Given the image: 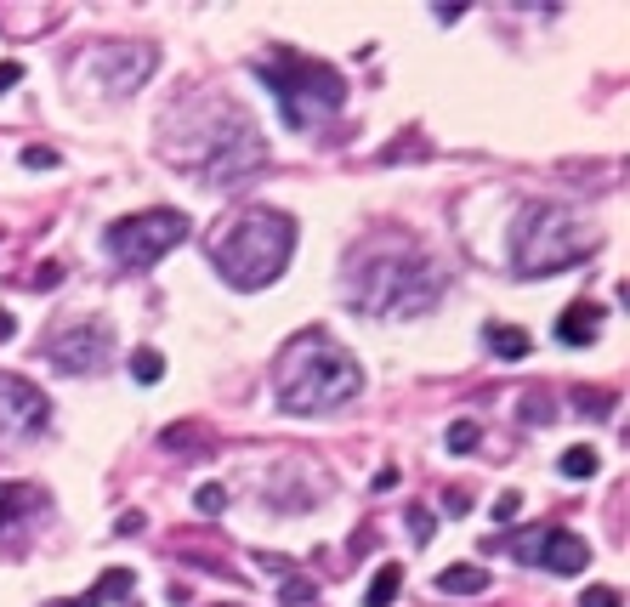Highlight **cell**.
Here are the masks:
<instances>
[{
	"label": "cell",
	"mask_w": 630,
	"mask_h": 607,
	"mask_svg": "<svg viewBox=\"0 0 630 607\" xmlns=\"http://www.w3.org/2000/svg\"><path fill=\"white\" fill-rule=\"evenodd\" d=\"M273 386H279L284 415H330V409H341V403H352L364 392V369H358V358H352L335 335L301 330L296 341L279 352Z\"/></svg>",
	"instance_id": "6da1fadb"
},
{
	"label": "cell",
	"mask_w": 630,
	"mask_h": 607,
	"mask_svg": "<svg viewBox=\"0 0 630 607\" xmlns=\"http://www.w3.org/2000/svg\"><path fill=\"white\" fill-rule=\"evenodd\" d=\"M290 256H296V222L284 210H267V205L239 210L210 239V267L233 290H267V284H279Z\"/></svg>",
	"instance_id": "7a4b0ae2"
},
{
	"label": "cell",
	"mask_w": 630,
	"mask_h": 607,
	"mask_svg": "<svg viewBox=\"0 0 630 607\" xmlns=\"http://www.w3.org/2000/svg\"><path fill=\"white\" fill-rule=\"evenodd\" d=\"M438 295H443L438 267L415 250H398V256L381 250V256L358 261L347 278V301L364 318H415L426 307H438Z\"/></svg>",
	"instance_id": "3957f363"
},
{
	"label": "cell",
	"mask_w": 630,
	"mask_h": 607,
	"mask_svg": "<svg viewBox=\"0 0 630 607\" xmlns=\"http://www.w3.org/2000/svg\"><path fill=\"white\" fill-rule=\"evenodd\" d=\"M591 250H596V233L562 205H523V216L511 227V267L523 278L579 267Z\"/></svg>",
	"instance_id": "277c9868"
},
{
	"label": "cell",
	"mask_w": 630,
	"mask_h": 607,
	"mask_svg": "<svg viewBox=\"0 0 630 607\" xmlns=\"http://www.w3.org/2000/svg\"><path fill=\"white\" fill-rule=\"evenodd\" d=\"M262 74V86L279 97V114L290 131H307V125L330 120L341 114L347 103V80L330 69V63H318V57H301V52H273L267 63H256Z\"/></svg>",
	"instance_id": "5b68a950"
},
{
	"label": "cell",
	"mask_w": 630,
	"mask_h": 607,
	"mask_svg": "<svg viewBox=\"0 0 630 607\" xmlns=\"http://www.w3.org/2000/svg\"><path fill=\"white\" fill-rule=\"evenodd\" d=\"M210 120L216 125H205L199 148L182 154V165L193 171V182H205V188H228V182H239L245 171L262 165V137H256L250 114H239V108H228V103L210 108Z\"/></svg>",
	"instance_id": "8992f818"
},
{
	"label": "cell",
	"mask_w": 630,
	"mask_h": 607,
	"mask_svg": "<svg viewBox=\"0 0 630 607\" xmlns=\"http://www.w3.org/2000/svg\"><path fill=\"white\" fill-rule=\"evenodd\" d=\"M182 239H188V216L182 210H171V205L142 210V216H125V222L108 227V256L120 261V267H131V273H142V267L171 256Z\"/></svg>",
	"instance_id": "52a82bcc"
},
{
	"label": "cell",
	"mask_w": 630,
	"mask_h": 607,
	"mask_svg": "<svg viewBox=\"0 0 630 607\" xmlns=\"http://www.w3.org/2000/svg\"><path fill=\"white\" fill-rule=\"evenodd\" d=\"M46 420H52L46 392H40L35 381H23V375H6V369H0V443H18V437L46 432Z\"/></svg>",
	"instance_id": "ba28073f"
},
{
	"label": "cell",
	"mask_w": 630,
	"mask_h": 607,
	"mask_svg": "<svg viewBox=\"0 0 630 607\" xmlns=\"http://www.w3.org/2000/svg\"><path fill=\"white\" fill-rule=\"evenodd\" d=\"M108 352H114V324H103V318H86V324L52 335V369H63V375H97Z\"/></svg>",
	"instance_id": "9c48e42d"
},
{
	"label": "cell",
	"mask_w": 630,
	"mask_h": 607,
	"mask_svg": "<svg viewBox=\"0 0 630 607\" xmlns=\"http://www.w3.org/2000/svg\"><path fill=\"white\" fill-rule=\"evenodd\" d=\"M91 63H97V74H103V86L114 91V97H131V91L154 74L159 52L148 46V40H108Z\"/></svg>",
	"instance_id": "30bf717a"
},
{
	"label": "cell",
	"mask_w": 630,
	"mask_h": 607,
	"mask_svg": "<svg viewBox=\"0 0 630 607\" xmlns=\"http://www.w3.org/2000/svg\"><path fill=\"white\" fill-rule=\"evenodd\" d=\"M540 568H551V573H585L591 568V545L579 534H568V528H545V539H540V556H534Z\"/></svg>",
	"instance_id": "8fae6325"
},
{
	"label": "cell",
	"mask_w": 630,
	"mask_h": 607,
	"mask_svg": "<svg viewBox=\"0 0 630 607\" xmlns=\"http://www.w3.org/2000/svg\"><path fill=\"white\" fill-rule=\"evenodd\" d=\"M131 585H137V573L131 568H108L86 596H74V602H46V607H108V602H131Z\"/></svg>",
	"instance_id": "7c38bea8"
},
{
	"label": "cell",
	"mask_w": 630,
	"mask_h": 607,
	"mask_svg": "<svg viewBox=\"0 0 630 607\" xmlns=\"http://www.w3.org/2000/svg\"><path fill=\"white\" fill-rule=\"evenodd\" d=\"M596 330H602V307H591V301H579V307H568V313L557 318V341L562 347H591Z\"/></svg>",
	"instance_id": "4fadbf2b"
},
{
	"label": "cell",
	"mask_w": 630,
	"mask_h": 607,
	"mask_svg": "<svg viewBox=\"0 0 630 607\" xmlns=\"http://www.w3.org/2000/svg\"><path fill=\"white\" fill-rule=\"evenodd\" d=\"M483 341H489V352H494V358H506V364H517V358L534 352V335H528L523 324H489Z\"/></svg>",
	"instance_id": "5bb4252c"
},
{
	"label": "cell",
	"mask_w": 630,
	"mask_h": 607,
	"mask_svg": "<svg viewBox=\"0 0 630 607\" xmlns=\"http://www.w3.org/2000/svg\"><path fill=\"white\" fill-rule=\"evenodd\" d=\"M438 590L443 596H483V590H489V573L477 568V562H455V568L438 573Z\"/></svg>",
	"instance_id": "9a60e30c"
},
{
	"label": "cell",
	"mask_w": 630,
	"mask_h": 607,
	"mask_svg": "<svg viewBox=\"0 0 630 607\" xmlns=\"http://www.w3.org/2000/svg\"><path fill=\"white\" fill-rule=\"evenodd\" d=\"M29 511H40V494H35V488L0 483V534H6V528H18Z\"/></svg>",
	"instance_id": "2e32d148"
},
{
	"label": "cell",
	"mask_w": 630,
	"mask_h": 607,
	"mask_svg": "<svg viewBox=\"0 0 630 607\" xmlns=\"http://www.w3.org/2000/svg\"><path fill=\"white\" fill-rule=\"evenodd\" d=\"M398 585H403V568H398V562H386V568L369 579L364 607H392V602H398Z\"/></svg>",
	"instance_id": "e0dca14e"
},
{
	"label": "cell",
	"mask_w": 630,
	"mask_h": 607,
	"mask_svg": "<svg viewBox=\"0 0 630 607\" xmlns=\"http://www.w3.org/2000/svg\"><path fill=\"white\" fill-rule=\"evenodd\" d=\"M131 381H137V386L165 381V358H159L154 347H137V352H131Z\"/></svg>",
	"instance_id": "ac0fdd59"
},
{
	"label": "cell",
	"mask_w": 630,
	"mask_h": 607,
	"mask_svg": "<svg viewBox=\"0 0 630 607\" xmlns=\"http://www.w3.org/2000/svg\"><path fill=\"white\" fill-rule=\"evenodd\" d=\"M443 443H449V454H472L477 443H483V426H477V420H449Z\"/></svg>",
	"instance_id": "d6986e66"
},
{
	"label": "cell",
	"mask_w": 630,
	"mask_h": 607,
	"mask_svg": "<svg viewBox=\"0 0 630 607\" xmlns=\"http://www.w3.org/2000/svg\"><path fill=\"white\" fill-rule=\"evenodd\" d=\"M596 471H602V454H596V449H568V454H562V477L585 483V477H596Z\"/></svg>",
	"instance_id": "ffe728a7"
},
{
	"label": "cell",
	"mask_w": 630,
	"mask_h": 607,
	"mask_svg": "<svg viewBox=\"0 0 630 607\" xmlns=\"http://www.w3.org/2000/svg\"><path fill=\"white\" fill-rule=\"evenodd\" d=\"M193 511H199V517H222V511H228V488H222V483H205L199 494H193Z\"/></svg>",
	"instance_id": "44dd1931"
},
{
	"label": "cell",
	"mask_w": 630,
	"mask_h": 607,
	"mask_svg": "<svg viewBox=\"0 0 630 607\" xmlns=\"http://www.w3.org/2000/svg\"><path fill=\"white\" fill-rule=\"evenodd\" d=\"M403 522H409V534H415L420 545H432V534H438V517H432L426 505H409V511H403Z\"/></svg>",
	"instance_id": "7402d4cb"
},
{
	"label": "cell",
	"mask_w": 630,
	"mask_h": 607,
	"mask_svg": "<svg viewBox=\"0 0 630 607\" xmlns=\"http://www.w3.org/2000/svg\"><path fill=\"white\" fill-rule=\"evenodd\" d=\"M540 539H545V528H528V534H511L506 545H511L517 562H534V556H540Z\"/></svg>",
	"instance_id": "603a6c76"
},
{
	"label": "cell",
	"mask_w": 630,
	"mask_h": 607,
	"mask_svg": "<svg viewBox=\"0 0 630 607\" xmlns=\"http://www.w3.org/2000/svg\"><path fill=\"white\" fill-rule=\"evenodd\" d=\"M579 607H625V596L613 585H585L579 590Z\"/></svg>",
	"instance_id": "cb8c5ba5"
},
{
	"label": "cell",
	"mask_w": 630,
	"mask_h": 607,
	"mask_svg": "<svg viewBox=\"0 0 630 607\" xmlns=\"http://www.w3.org/2000/svg\"><path fill=\"white\" fill-rule=\"evenodd\" d=\"M489 517H494V522H511V517H523V494H517V488H511V494H500V500L489 505Z\"/></svg>",
	"instance_id": "d4e9b609"
},
{
	"label": "cell",
	"mask_w": 630,
	"mask_h": 607,
	"mask_svg": "<svg viewBox=\"0 0 630 607\" xmlns=\"http://www.w3.org/2000/svg\"><path fill=\"white\" fill-rule=\"evenodd\" d=\"M579 415H591V420H602V415H608L602 392H579Z\"/></svg>",
	"instance_id": "484cf974"
},
{
	"label": "cell",
	"mask_w": 630,
	"mask_h": 607,
	"mask_svg": "<svg viewBox=\"0 0 630 607\" xmlns=\"http://www.w3.org/2000/svg\"><path fill=\"white\" fill-rule=\"evenodd\" d=\"M18 80H23V63H12V57H6V63H0V97L18 86Z\"/></svg>",
	"instance_id": "4316f807"
},
{
	"label": "cell",
	"mask_w": 630,
	"mask_h": 607,
	"mask_svg": "<svg viewBox=\"0 0 630 607\" xmlns=\"http://www.w3.org/2000/svg\"><path fill=\"white\" fill-rule=\"evenodd\" d=\"M23 165H35V171H52L57 154H52V148H29V154H23Z\"/></svg>",
	"instance_id": "83f0119b"
},
{
	"label": "cell",
	"mask_w": 630,
	"mask_h": 607,
	"mask_svg": "<svg viewBox=\"0 0 630 607\" xmlns=\"http://www.w3.org/2000/svg\"><path fill=\"white\" fill-rule=\"evenodd\" d=\"M12 335H18V318H12V313H0V341H12Z\"/></svg>",
	"instance_id": "f1b7e54d"
},
{
	"label": "cell",
	"mask_w": 630,
	"mask_h": 607,
	"mask_svg": "<svg viewBox=\"0 0 630 607\" xmlns=\"http://www.w3.org/2000/svg\"><path fill=\"white\" fill-rule=\"evenodd\" d=\"M216 607H239V602H216Z\"/></svg>",
	"instance_id": "f546056e"
}]
</instances>
